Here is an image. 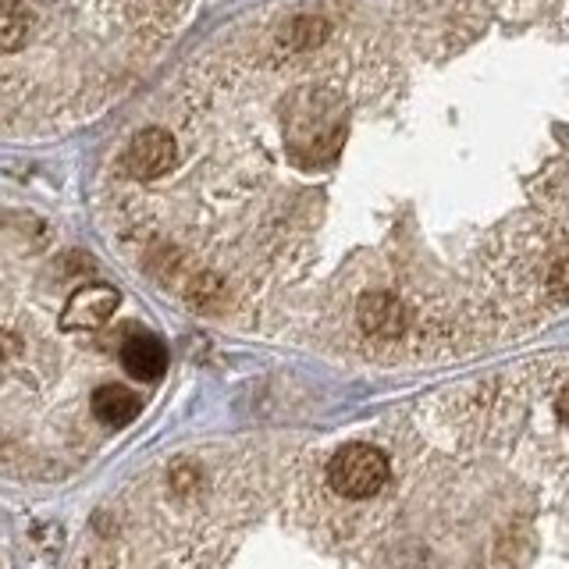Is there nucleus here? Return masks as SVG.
I'll list each match as a JSON object with an SVG mask.
<instances>
[{"label":"nucleus","instance_id":"f257e3e1","mask_svg":"<svg viewBox=\"0 0 569 569\" xmlns=\"http://www.w3.org/2000/svg\"><path fill=\"white\" fill-rule=\"evenodd\" d=\"M328 485L342 498H352V502L373 498L388 485V459L381 449H373V445H363V441L342 445V449L335 452V459L328 462Z\"/></svg>","mask_w":569,"mask_h":569},{"label":"nucleus","instance_id":"f03ea898","mask_svg":"<svg viewBox=\"0 0 569 569\" xmlns=\"http://www.w3.org/2000/svg\"><path fill=\"white\" fill-rule=\"evenodd\" d=\"M118 302H121V296H118V289H111V284H82V289L71 292V299L64 302L61 325L68 331L100 328L114 317Z\"/></svg>","mask_w":569,"mask_h":569},{"label":"nucleus","instance_id":"7ed1b4c3","mask_svg":"<svg viewBox=\"0 0 569 569\" xmlns=\"http://www.w3.org/2000/svg\"><path fill=\"white\" fill-rule=\"evenodd\" d=\"M356 320L373 338H399L409 325V310L396 292L370 289L356 302Z\"/></svg>","mask_w":569,"mask_h":569},{"label":"nucleus","instance_id":"20e7f679","mask_svg":"<svg viewBox=\"0 0 569 569\" xmlns=\"http://www.w3.org/2000/svg\"><path fill=\"white\" fill-rule=\"evenodd\" d=\"M174 164V139L168 129H142L129 150H124V168L132 171V178H160L168 174Z\"/></svg>","mask_w":569,"mask_h":569},{"label":"nucleus","instance_id":"39448f33","mask_svg":"<svg viewBox=\"0 0 569 569\" xmlns=\"http://www.w3.org/2000/svg\"><path fill=\"white\" fill-rule=\"evenodd\" d=\"M121 367L136 381H157L168 370V349L157 335H129L121 342Z\"/></svg>","mask_w":569,"mask_h":569},{"label":"nucleus","instance_id":"423d86ee","mask_svg":"<svg viewBox=\"0 0 569 569\" xmlns=\"http://www.w3.org/2000/svg\"><path fill=\"white\" fill-rule=\"evenodd\" d=\"M89 409H93V417L111 427V431H118V427H129L139 413H142V399L136 396L132 388L124 385H114L107 381L93 391V399H89Z\"/></svg>","mask_w":569,"mask_h":569},{"label":"nucleus","instance_id":"0eeeda50","mask_svg":"<svg viewBox=\"0 0 569 569\" xmlns=\"http://www.w3.org/2000/svg\"><path fill=\"white\" fill-rule=\"evenodd\" d=\"M29 43V8L26 0H0V58L18 53Z\"/></svg>","mask_w":569,"mask_h":569},{"label":"nucleus","instance_id":"6e6552de","mask_svg":"<svg viewBox=\"0 0 569 569\" xmlns=\"http://www.w3.org/2000/svg\"><path fill=\"white\" fill-rule=\"evenodd\" d=\"M168 488H171V495L178 498V502H192V498H200V491H203V470H200V462H186V459L171 462Z\"/></svg>","mask_w":569,"mask_h":569},{"label":"nucleus","instance_id":"1a4fd4ad","mask_svg":"<svg viewBox=\"0 0 569 569\" xmlns=\"http://www.w3.org/2000/svg\"><path fill=\"white\" fill-rule=\"evenodd\" d=\"M325 36H328V26L320 22V18H292V22L284 26L281 40L289 43L292 50L307 53V50H313L320 40H325Z\"/></svg>","mask_w":569,"mask_h":569},{"label":"nucleus","instance_id":"9d476101","mask_svg":"<svg viewBox=\"0 0 569 569\" xmlns=\"http://www.w3.org/2000/svg\"><path fill=\"white\" fill-rule=\"evenodd\" d=\"M548 292L556 302L566 299V249L562 246L556 249V257L548 263Z\"/></svg>","mask_w":569,"mask_h":569},{"label":"nucleus","instance_id":"9b49d317","mask_svg":"<svg viewBox=\"0 0 569 569\" xmlns=\"http://www.w3.org/2000/svg\"><path fill=\"white\" fill-rule=\"evenodd\" d=\"M0 360H4V338H0Z\"/></svg>","mask_w":569,"mask_h":569}]
</instances>
